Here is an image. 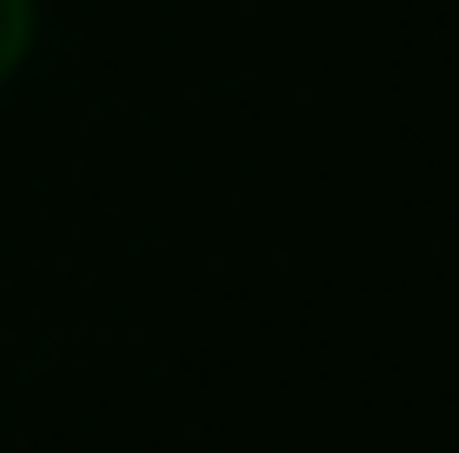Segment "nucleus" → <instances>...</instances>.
Here are the masks:
<instances>
[{
    "label": "nucleus",
    "mask_w": 459,
    "mask_h": 453,
    "mask_svg": "<svg viewBox=\"0 0 459 453\" xmlns=\"http://www.w3.org/2000/svg\"><path fill=\"white\" fill-rule=\"evenodd\" d=\"M34 21H40L34 0H0V87L21 74L27 47H34Z\"/></svg>",
    "instance_id": "f257e3e1"
}]
</instances>
